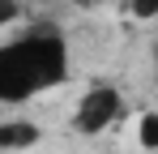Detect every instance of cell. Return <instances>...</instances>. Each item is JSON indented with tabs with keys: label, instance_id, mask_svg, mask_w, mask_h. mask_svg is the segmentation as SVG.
<instances>
[{
	"label": "cell",
	"instance_id": "obj_7",
	"mask_svg": "<svg viewBox=\"0 0 158 154\" xmlns=\"http://www.w3.org/2000/svg\"><path fill=\"white\" fill-rule=\"evenodd\" d=\"M81 9H98V4H124V0H77Z\"/></svg>",
	"mask_w": 158,
	"mask_h": 154
},
{
	"label": "cell",
	"instance_id": "obj_3",
	"mask_svg": "<svg viewBox=\"0 0 158 154\" xmlns=\"http://www.w3.org/2000/svg\"><path fill=\"white\" fill-rule=\"evenodd\" d=\"M43 141V128L34 124L30 116H4L0 120V150L4 154H17V150H30V146H39Z\"/></svg>",
	"mask_w": 158,
	"mask_h": 154
},
{
	"label": "cell",
	"instance_id": "obj_2",
	"mask_svg": "<svg viewBox=\"0 0 158 154\" xmlns=\"http://www.w3.org/2000/svg\"><path fill=\"white\" fill-rule=\"evenodd\" d=\"M124 111H128L124 90L111 86V81H94V86H85L77 94L69 128H73L77 137H103V133H111V128L124 120Z\"/></svg>",
	"mask_w": 158,
	"mask_h": 154
},
{
	"label": "cell",
	"instance_id": "obj_5",
	"mask_svg": "<svg viewBox=\"0 0 158 154\" xmlns=\"http://www.w3.org/2000/svg\"><path fill=\"white\" fill-rule=\"evenodd\" d=\"M120 9L128 17H137V22H158V0H124Z\"/></svg>",
	"mask_w": 158,
	"mask_h": 154
},
{
	"label": "cell",
	"instance_id": "obj_1",
	"mask_svg": "<svg viewBox=\"0 0 158 154\" xmlns=\"http://www.w3.org/2000/svg\"><path fill=\"white\" fill-rule=\"evenodd\" d=\"M69 73H73V47L64 26L52 17H34L26 30L0 43V103L4 107H26L60 90Z\"/></svg>",
	"mask_w": 158,
	"mask_h": 154
},
{
	"label": "cell",
	"instance_id": "obj_8",
	"mask_svg": "<svg viewBox=\"0 0 158 154\" xmlns=\"http://www.w3.org/2000/svg\"><path fill=\"white\" fill-rule=\"evenodd\" d=\"M150 60H154V69H158V34H154V43H150Z\"/></svg>",
	"mask_w": 158,
	"mask_h": 154
},
{
	"label": "cell",
	"instance_id": "obj_6",
	"mask_svg": "<svg viewBox=\"0 0 158 154\" xmlns=\"http://www.w3.org/2000/svg\"><path fill=\"white\" fill-rule=\"evenodd\" d=\"M34 4H47V0H4V17H13L17 9H34Z\"/></svg>",
	"mask_w": 158,
	"mask_h": 154
},
{
	"label": "cell",
	"instance_id": "obj_9",
	"mask_svg": "<svg viewBox=\"0 0 158 154\" xmlns=\"http://www.w3.org/2000/svg\"><path fill=\"white\" fill-rule=\"evenodd\" d=\"M154 154H158V150H154Z\"/></svg>",
	"mask_w": 158,
	"mask_h": 154
},
{
	"label": "cell",
	"instance_id": "obj_4",
	"mask_svg": "<svg viewBox=\"0 0 158 154\" xmlns=\"http://www.w3.org/2000/svg\"><path fill=\"white\" fill-rule=\"evenodd\" d=\"M132 137H137V146H141L145 154L158 150V111H154V107L137 111V128H132Z\"/></svg>",
	"mask_w": 158,
	"mask_h": 154
}]
</instances>
